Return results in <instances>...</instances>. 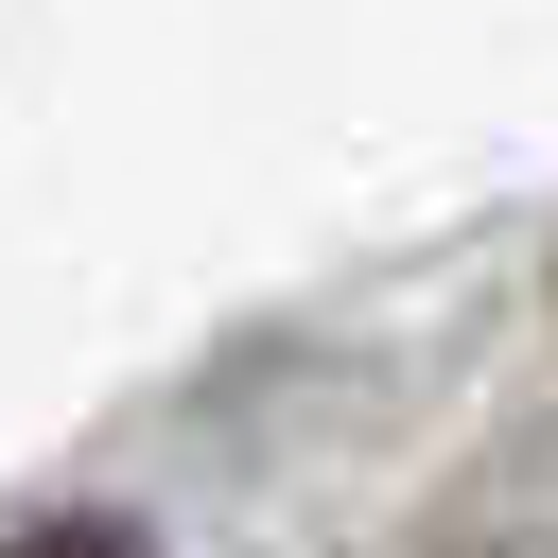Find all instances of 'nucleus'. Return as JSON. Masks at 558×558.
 <instances>
[{"label": "nucleus", "mask_w": 558, "mask_h": 558, "mask_svg": "<svg viewBox=\"0 0 558 558\" xmlns=\"http://www.w3.org/2000/svg\"><path fill=\"white\" fill-rule=\"evenodd\" d=\"M0 558H157L140 523H35V541H0Z\"/></svg>", "instance_id": "f257e3e1"}]
</instances>
